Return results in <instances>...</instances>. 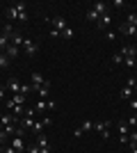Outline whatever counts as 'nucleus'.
<instances>
[{
	"label": "nucleus",
	"instance_id": "nucleus-1",
	"mask_svg": "<svg viewBox=\"0 0 137 153\" xmlns=\"http://www.w3.org/2000/svg\"><path fill=\"white\" fill-rule=\"evenodd\" d=\"M7 19L9 21H21V23H27V5L25 2H14L9 9H7Z\"/></svg>",
	"mask_w": 137,
	"mask_h": 153
},
{
	"label": "nucleus",
	"instance_id": "nucleus-2",
	"mask_svg": "<svg viewBox=\"0 0 137 153\" xmlns=\"http://www.w3.org/2000/svg\"><path fill=\"white\" fill-rule=\"evenodd\" d=\"M48 25H50V30L64 32L66 27H69V23H66V19H64V16H53V19H48Z\"/></svg>",
	"mask_w": 137,
	"mask_h": 153
},
{
	"label": "nucleus",
	"instance_id": "nucleus-3",
	"mask_svg": "<svg viewBox=\"0 0 137 153\" xmlns=\"http://www.w3.org/2000/svg\"><path fill=\"white\" fill-rule=\"evenodd\" d=\"M48 126H53V119H50V117H44L41 121H37V119H34L32 133H34V135H41V133H44V128H48Z\"/></svg>",
	"mask_w": 137,
	"mask_h": 153
},
{
	"label": "nucleus",
	"instance_id": "nucleus-4",
	"mask_svg": "<svg viewBox=\"0 0 137 153\" xmlns=\"http://www.w3.org/2000/svg\"><path fill=\"white\" fill-rule=\"evenodd\" d=\"M107 128H110V121H94V130H96L103 140L110 137V130H107Z\"/></svg>",
	"mask_w": 137,
	"mask_h": 153
},
{
	"label": "nucleus",
	"instance_id": "nucleus-5",
	"mask_svg": "<svg viewBox=\"0 0 137 153\" xmlns=\"http://www.w3.org/2000/svg\"><path fill=\"white\" fill-rule=\"evenodd\" d=\"M37 146H39L41 153H50V144H48V140H46V135H37Z\"/></svg>",
	"mask_w": 137,
	"mask_h": 153
},
{
	"label": "nucleus",
	"instance_id": "nucleus-6",
	"mask_svg": "<svg viewBox=\"0 0 137 153\" xmlns=\"http://www.w3.org/2000/svg\"><path fill=\"white\" fill-rule=\"evenodd\" d=\"M9 123H21L19 117L12 114V112H7V114H0V126H9Z\"/></svg>",
	"mask_w": 137,
	"mask_h": 153
},
{
	"label": "nucleus",
	"instance_id": "nucleus-7",
	"mask_svg": "<svg viewBox=\"0 0 137 153\" xmlns=\"http://www.w3.org/2000/svg\"><path fill=\"white\" fill-rule=\"evenodd\" d=\"M30 80H32V82H30V85H32V89H39L41 85L46 82V78L41 76L39 71H32V78H30Z\"/></svg>",
	"mask_w": 137,
	"mask_h": 153
},
{
	"label": "nucleus",
	"instance_id": "nucleus-8",
	"mask_svg": "<svg viewBox=\"0 0 137 153\" xmlns=\"http://www.w3.org/2000/svg\"><path fill=\"white\" fill-rule=\"evenodd\" d=\"M135 30H137V27H133V25H128V23H126V21H124V23H121V25H119V34H124V37H135Z\"/></svg>",
	"mask_w": 137,
	"mask_h": 153
},
{
	"label": "nucleus",
	"instance_id": "nucleus-9",
	"mask_svg": "<svg viewBox=\"0 0 137 153\" xmlns=\"http://www.w3.org/2000/svg\"><path fill=\"white\" fill-rule=\"evenodd\" d=\"M21 48H23V51H25L27 55H34V53L39 51V46L34 44L32 39H25V41H23V46H21Z\"/></svg>",
	"mask_w": 137,
	"mask_h": 153
},
{
	"label": "nucleus",
	"instance_id": "nucleus-10",
	"mask_svg": "<svg viewBox=\"0 0 137 153\" xmlns=\"http://www.w3.org/2000/svg\"><path fill=\"white\" fill-rule=\"evenodd\" d=\"M5 87L12 91V94H21V82H19V78H9Z\"/></svg>",
	"mask_w": 137,
	"mask_h": 153
},
{
	"label": "nucleus",
	"instance_id": "nucleus-11",
	"mask_svg": "<svg viewBox=\"0 0 137 153\" xmlns=\"http://www.w3.org/2000/svg\"><path fill=\"white\" fill-rule=\"evenodd\" d=\"M7 108L12 110V114H16V117H25L27 114V110L23 108V105H14L12 101H7Z\"/></svg>",
	"mask_w": 137,
	"mask_h": 153
},
{
	"label": "nucleus",
	"instance_id": "nucleus-12",
	"mask_svg": "<svg viewBox=\"0 0 137 153\" xmlns=\"http://www.w3.org/2000/svg\"><path fill=\"white\" fill-rule=\"evenodd\" d=\"M110 23H112V16H110V12H107V14H103V16H101V21L96 23V27H98V30H107V27H110Z\"/></svg>",
	"mask_w": 137,
	"mask_h": 153
},
{
	"label": "nucleus",
	"instance_id": "nucleus-13",
	"mask_svg": "<svg viewBox=\"0 0 137 153\" xmlns=\"http://www.w3.org/2000/svg\"><path fill=\"white\" fill-rule=\"evenodd\" d=\"M23 41H25V37H23L21 32H14V34H12V39H9V44H12V46H19V48L23 46Z\"/></svg>",
	"mask_w": 137,
	"mask_h": 153
},
{
	"label": "nucleus",
	"instance_id": "nucleus-14",
	"mask_svg": "<svg viewBox=\"0 0 137 153\" xmlns=\"http://www.w3.org/2000/svg\"><path fill=\"white\" fill-rule=\"evenodd\" d=\"M34 91H37V94H39V96H41V98H46V96L50 94V80H46V82H44V85H41L39 89H34Z\"/></svg>",
	"mask_w": 137,
	"mask_h": 153
},
{
	"label": "nucleus",
	"instance_id": "nucleus-15",
	"mask_svg": "<svg viewBox=\"0 0 137 153\" xmlns=\"http://www.w3.org/2000/svg\"><path fill=\"white\" fill-rule=\"evenodd\" d=\"M91 9H94V12H96L98 16L107 14V5H105V2H94V5H91Z\"/></svg>",
	"mask_w": 137,
	"mask_h": 153
},
{
	"label": "nucleus",
	"instance_id": "nucleus-16",
	"mask_svg": "<svg viewBox=\"0 0 137 153\" xmlns=\"http://www.w3.org/2000/svg\"><path fill=\"white\" fill-rule=\"evenodd\" d=\"M19 53H21V48H19V46H12V44H9V46H7V51H5V55H7L9 59H14L16 55H19Z\"/></svg>",
	"mask_w": 137,
	"mask_h": 153
},
{
	"label": "nucleus",
	"instance_id": "nucleus-17",
	"mask_svg": "<svg viewBox=\"0 0 137 153\" xmlns=\"http://www.w3.org/2000/svg\"><path fill=\"white\" fill-rule=\"evenodd\" d=\"M46 110H48V101H46V98L37 101V105H34V112H37V114H41V112H46Z\"/></svg>",
	"mask_w": 137,
	"mask_h": 153
},
{
	"label": "nucleus",
	"instance_id": "nucleus-18",
	"mask_svg": "<svg viewBox=\"0 0 137 153\" xmlns=\"http://www.w3.org/2000/svg\"><path fill=\"white\" fill-rule=\"evenodd\" d=\"M9 101H12L14 105H23V103L27 101V96H23V94H14L12 98H9Z\"/></svg>",
	"mask_w": 137,
	"mask_h": 153
},
{
	"label": "nucleus",
	"instance_id": "nucleus-19",
	"mask_svg": "<svg viewBox=\"0 0 137 153\" xmlns=\"http://www.w3.org/2000/svg\"><path fill=\"white\" fill-rule=\"evenodd\" d=\"M14 25L12 23H7V25H2V37H7V39H12V34H14Z\"/></svg>",
	"mask_w": 137,
	"mask_h": 153
},
{
	"label": "nucleus",
	"instance_id": "nucleus-20",
	"mask_svg": "<svg viewBox=\"0 0 137 153\" xmlns=\"http://www.w3.org/2000/svg\"><path fill=\"white\" fill-rule=\"evenodd\" d=\"M87 21H91V23H98V21H101V16H98L94 9H87Z\"/></svg>",
	"mask_w": 137,
	"mask_h": 153
},
{
	"label": "nucleus",
	"instance_id": "nucleus-21",
	"mask_svg": "<svg viewBox=\"0 0 137 153\" xmlns=\"http://www.w3.org/2000/svg\"><path fill=\"white\" fill-rule=\"evenodd\" d=\"M126 23H128V25H133V27H137V14L130 12V14H128V19H126Z\"/></svg>",
	"mask_w": 137,
	"mask_h": 153
},
{
	"label": "nucleus",
	"instance_id": "nucleus-22",
	"mask_svg": "<svg viewBox=\"0 0 137 153\" xmlns=\"http://www.w3.org/2000/svg\"><path fill=\"white\" fill-rule=\"evenodd\" d=\"M135 94H137V91L130 89V87H124V89H121V96H124V98H133Z\"/></svg>",
	"mask_w": 137,
	"mask_h": 153
},
{
	"label": "nucleus",
	"instance_id": "nucleus-23",
	"mask_svg": "<svg viewBox=\"0 0 137 153\" xmlns=\"http://www.w3.org/2000/svg\"><path fill=\"white\" fill-rule=\"evenodd\" d=\"M119 135H130V126H128V123H119Z\"/></svg>",
	"mask_w": 137,
	"mask_h": 153
},
{
	"label": "nucleus",
	"instance_id": "nucleus-24",
	"mask_svg": "<svg viewBox=\"0 0 137 153\" xmlns=\"http://www.w3.org/2000/svg\"><path fill=\"white\" fill-rule=\"evenodd\" d=\"M76 37V30H73V27H66L64 32H62V39H73Z\"/></svg>",
	"mask_w": 137,
	"mask_h": 153
},
{
	"label": "nucleus",
	"instance_id": "nucleus-25",
	"mask_svg": "<svg viewBox=\"0 0 137 153\" xmlns=\"http://www.w3.org/2000/svg\"><path fill=\"white\" fill-rule=\"evenodd\" d=\"M124 66H128V69H137L135 57H124Z\"/></svg>",
	"mask_w": 137,
	"mask_h": 153
},
{
	"label": "nucleus",
	"instance_id": "nucleus-26",
	"mask_svg": "<svg viewBox=\"0 0 137 153\" xmlns=\"http://www.w3.org/2000/svg\"><path fill=\"white\" fill-rule=\"evenodd\" d=\"M7 66H9V57L5 53H0V69H7Z\"/></svg>",
	"mask_w": 137,
	"mask_h": 153
},
{
	"label": "nucleus",
	"instance_id": "nucleus-27",
	"mask_svg": "<svg viewBox=\"0 0 137 153\" xmlns=\"http://www.w3.org/2000/svg\"><path fill=\"white\" fill-rule=\"evenodd\" d=\"M7 46H9V39L0 34V53H5V51H7Z\"/></svg>",
	"mask_w": 137,
	"mask_h": 153
},
{
	"label": "nucleus",
	"instance_id": "nucleus-28",
	"mask_svg": "<svg viewBox=\"0 0 137 153\" xmlns=\"http://www.w3.org/2000/svg\"><path fill=\"white\" fill-rule=\"evenodd\" d=\"M80 128H82V133H89L91 128H94V121H89V119H87V121H82V126H80Z\"/></svg>",
	"mask_w": 137,
	"mask_h": 153
},
{
	"label": "nucleus",
	"instance_id": "nucleus-29",
	"mask_svg": "<svg viewBox=\"0 0 137 153\" xmlns=\"http://www.w3.org/2000/svg\"><path fill=\"white\" fill-rule=\"evenodd\" d=\"M30 91H34V89H32V85H21V94H23V96H27Z\"/></svg>",
	"mask_w": 137,
	"mask_h": 153
},
{
	"label": "nucleus",
	"instance_id": "nucleus-30",
	"mask_svg": "<svg viewBox=\"0 0 137 153\" xmlns=\"http://www.w3.org/2000/svg\"><path fill=\"white\" fill-rule=\"evenodd\" d=\"M112 64H124V55H121V53H117V55L112 57Z\"/></svg>",
	"mask_w": 137,
	"mask_h": 153
},
{
	"label": "nucleus",
	"instance_id": "nucleus-31",
	"mask_svg": "<svg viewBox=\"0 0 137 153\" xmlns=\"http://www.w3.org/2000/svg\"><path fill=\"white\" fill-rule=\"evenodd\" d=\"M117 37H119V32H107V41H117Z\"/></svg>",
	"mask_w": 137,
	"mask_h": 153
},
{
	"label": "nucleus",
	"instance_id": "nucleus-32",
	"mask_svg": "<svg viewBox=\"0 0 137 153\" xmlns=\"http://www.w3.org/2000/svg\"><path fill=\"white\" fill-rule=\"evenodd\" d=\"M82 135H85V133H82V128H76V130H73V137H76V140H80Z\"/></svg>",
	"mask_w": 137,
	"mask_h": 153
},
{
	"label": "nucleus",
	"instance_id": "nucleus-33",
	"mask_svg": "<svg viewBox=\"0 0 137 153\" xmlns=\"http://www.w3.org/2000/svg\"><path fill=\"white\" fill-rule=\"evenodd\" d=\"M130 108H133V112H137V98H130Z\"/></svg>",
	"mask_w": 137,
	"mask_h": 153
},
{
	"label": "nucleus",
	"instance_id": "nucleus-34",
	"mask_svg": "<svg viewBox=\"0 0 137 153\" xmlns=\"http://www.w3.org/2000/svg\"><path fill=\"white\" fill-rule=\"evenodd\" d=\"M2 153H16V151H14L12 146H5V149H2Z\"/></svg>",
	"mask_w": 137,
	"mask_h": 153
},
{
	"label": "nucleus",
	"instance_id": "nucleus-35",
	"mask_svg": "<svg viewBox=\"0 0 137 153\" xmlns=\"http://www.w3.org/2000/svg\"><path fill=\"white\" fill-rule=\"evenodd\" d=\"M2 98H5V87L0 85V101H2Z\"/></svg>",
	"mask_w": 137,
	"mask_h": 153
},
{
	"label": "nucleus",
	"instance_id": "nucleus-36",
	"mask_svg": "<svg viewBox=\"0 0 137 153\" xmlns=\"http://www.w3.org/2000/svg\"><path fill=\"white\" fill-rule=\"evenodd\" d=\"M128 146H130V153H137V146H135V144H128Z\"/></svg>",
	"mask_w": 137,
	"mask_h": 153
},
{
	"label": "nucleus",
	"instance_id": "nucleus-37",
	"mask_svg": "<svg viewBox=\"0 0 137 153\" xmlns=\"http://www.w3.org/2000/svg\"><path fill=\"white\" fill-rule=\"evenodd\" d=\"M135 37H137V30H135Z\"/></svg>",
	"mask_w": 137,
	"mask_h": 153
},
{
	"label": "nucleus",
	"instance_id": "nucleus-38",
	"mask_svg": "<svg viewBox=\"0 0 137 153\" xmlns=\"http://www.w3.org/2000/svg\"><path fill=\"white\" fill-rule=\"evenodd\" d=\"M135 64H137V57H135Z\"/></svg>",
	"mask_w": 137,
	"mask_h": 153
},
{
	"label": "nucleus",
	"instance_id": "nucleus-39",
	"mask_svg": "<svg viewBox=\"0 0 137 153\" xmlns=\"http://www.w3.org/2000/svg\"><path fill=\"white\" fill-rule=\"evenodd\" d=\"M135 130H137V126H135Z\"/></svg>",
	"mask_w": 137,
	"mask_h": 153
},
{
	"label": "nucleus",
	"instance_id": "nucleus-40",
	"mask_svg": "<svg viewBox=\"0 0 137 153\" xmlns=\"http://www.w3.org/2000/svg\"><path fill=\"white\" fill-rule=\"evenodd\" d=\"M0 146H2V144H0Z\"/></svg>",
	"mask_w": 137,
	"mask_h": 153
},
{
	"label": "nucleus",
	"instance_id": "nucleus-41",
	"mask_svg": "<svg viewBox=\"0 0 137 153\" xmlns=\"http://www.w3.org/2000/svg\"><path fill=\"white\" fill-rule=\"evenodd\" d=\"M135 146H137V144H135Z\"/></svg>",
	"mask_w": 137,
	"mask_h": 153
}]
</instances>
